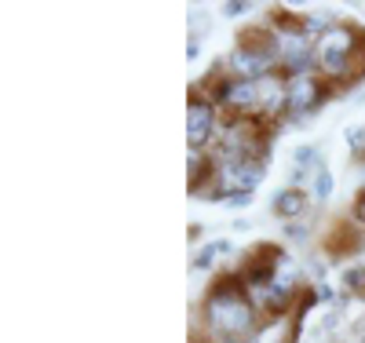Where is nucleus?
I'll use <instances>...</instances> for the list:
<instances>
[{
	"mask_svg": "<svg viewBox=\"0 0 365 343\" xmlns=\"http://www.w3.org/2000/svg\"><path fill=\"white\" fill-rule=\"evenodd\" d=\"M307 190H311L314 201H329V198H332V175H329V168H318V172H314V179H311Z\"/></svg>",
	"mask_w": 365,
	"mask_h": 343,
	"instance_id": "1a4fd4ad",
	"label": "nucleus"
},
{
	"mask_svg": "<svg viewBox=\"0 0 365 343\" xmlns=\"http://www.w3.org/2000/svg\"><path fill=\"white\" fill-rule=\"evenodd\" d=\"M322 248L329 260H347V256H358L365 248V227L354 220H332L325 237H322Z\"/></svg>",
	"mask_w": 365,
	"mask_h": 343,
	"instance_id": "423d86ee",
	"label": "nucleus"
},
{
	"mask_svg": "<svg viewBox=\"0 0 365 343\" xmlns=\"http://www.w3.org/2000/svg\"><path fill=\"white\" fill-rule=\"evenodd\" d=\"M329 91H332V88H329V84H325V77H322V73H314V70H303V73L285 77V103H289V117H296V121L311 117V113L325 103Z\"/></svg>",
	"mask_w": 365,
	"mask_h": 343,
	"instance_id": "20e7f679",
	"label": "nucleus"
},
{
	"mask_svg": "<svg viewBox=\"0 0 365 343\" xmlns=\"http://www.w3.org/2000/svg\"><path fill=\"white\" fill-rule=\"evenodd\" d=\"M220 106L205 99L201 91H190V106H187V143L190 150H205L212 139H220Z\"/></svg>",
	"mask_w": 365,
	"mask_h": 343,
	"instance_id": "39448f33",
	"label": "nucleus"
},
{
	"mask_svg": "<svg viewBox=\"0 0 365 343\" xmlns=\"http://www.w3.org/2000/svg\"><path fill=\"white\" fill-rule=\"evenodd\" d=\"M252 198H256V194H234V198H227L223 205H230V208H245V205H252Z\"/></svg>",
	"mask_w": 365,
	"mask_h": 343,
	"instance_id": "2eb2a0df",
	"label": "nucleus"
},
{
	"mask_svg": "<svg viewBox=\"0 0 365 343\" xmlns=\"http://www.w3.org/2000/svg\"><path fill=\"white\" fill-rule=\"evenodd\" d=\"M227 248H230L227 241H208V245H201V252L194 256V267H197V270H205V267H208L212 260H216V256H223Z\"/></svg>",
	"mask_w": 365,
	"mask_h": 343,
	"instance_id": "9b49d317",
	"label": "nucleus"
},
{
	"mask_svg": "<svg viewBox=\"0 0 365 343\" xmlns=\"http://www.w3.org/2000/svg\"><path fill=\"white\" fill-rule=\"evenodd\" d=\"M292 158H296V179L303 175V172H318L322 165H318V150L314 146H299L296 153H292Z\"/></svg>",
	"mask_w": 365,
	"mask_h": 343,
	"instance_id": "9d476101",
	"label": "nucleus"
},
{
	"mask_svg": "<svg viewBox=\"0 0 365 343\" xmlns=\"http://www.w3.org/2000/svg\"><path fill=\"white\" fill-rule=\"evenodd\" d=\"M314 66L332 91L351 88L365 77V26L336 22L314 41Z\"/></svg>",
	"mask_w": 365,
	"mask_h": 343,
	"instance_id": "f03ea898",
	"label": "nucleus"
},
{
	"mask_svg": "<svg viewBox=\"0 0 365 343\" xmlns=\"http://www.w3.org/2000/svg\"><path fill=\"white\" fill-rule=\"evenodd\" d=\"M263 325L267 322L256 310V303L249 300V292H245V285H241L237 274L220 277V282L208 289V296L201 303V332L205 336H223V339H234V343H252Z\"/></svg>",
	"mask_w": 365,
	"mask_h": 343,
	"instance_id": "f257e3e1",
	"label": "nucleus"
},
{
	"mask_svg": "<svg viewBox=\"0 0 365 343\" xmlns=\"http://www.w3.org/2000/svg\"><path fill=\"white\" fill-rule=\"evenodd\" d=\"M227 19H237V15H245V11H252V4H249V0H230V4H223L220 8Z\"/></svg>",
	"mask_w": 365,
	"mask_h": 343,
	"instance_id": "ddd939ff",
	"label": "nucleus"
},
{
	"mask_svg": "<svg viewBox=\"0 0 365 343\" xmlns=\"http://www.w3.org/2000/svg\"><path fill=\"white\" fill-rule=\"evenodd\" d=\"M267 121L263 117H227L220 128L216 161H267Z\"/></svg>",
	"mask_w": 365,
	"mask_h": 343,
	"instance_id": "7ed1b4c3",
	"label": "nucleus"
},
{
	"mask_svg": "<svg viewBox=\"0 0 365 343\" xmlns=\"http://www.w3.org/2000/svg\"><path fill=\"white\" fill-rule=\"evenodd\" d=\"M307 205H311V198L303 186H285V190L274 194V212H278L282 220H299V215L307 212Z\"/></svg>",
	"mask_w": 365,
	"mask_h": 343,
	"instance_id": "0eeeda50",
	"label": "nucleus"
},
{
	"mask_svg": "<svg viewBox=\"0 0 365 343\" xmlns=\"http://www.w3.org/2000/svg\"><path fill=\"white\" fill-rule=\"evenodd\" d=\"M190 26L197 29V34H205V26H208V15H205L201 8H194V11H190Z\"/></svg>",
	"mask_w": 365,
	"mask_h": 343,
	"instance_id": "4468645a",
	"label": "nucleus"
},
{
	"mask_svg": "<svg viewBox=\"0 0 365 343\" xmlns=\"http://www.w3.org/2000/svg\"><path fill=\"white\" fill-rule=\"evenodd\" d=\"M340 285H344V292H347V296H365V263L347 267V270H344V277H340Z\"/></svg>",
	"mask_w": 365,
	"mask_h": 343,
	"instance_id": "6e6552de",
	"label": "nucleus"
},
{
	"mask_svg": "<svg viewBox=\"0 0 365 343\" xmlns=\"http://www.w3.org/2000/svg\"><path fill=\"white\" fill-rule=\"evenodd\" d=\"M347 146L358 161H365V124H354V128H347Z\"/></svg>",
	"mask_w": 365,
	"mask_h": 343,
	"instance_id": "f8f14e48",
	"label": "nucleus"
},
{
	"mask_svg": "<svg viewBox=\"0 0 365 343\" xmlns=\"http://www.w3.org/2000/svg\"><path fill=\"white\" fill-rule=\"evenodd\" d=\"M194 343H205V336H201V339H194Z\"/></svg>",
	"mask_w": 365,
	"mask_h": 343,
	"instance_id": "6ab92c4d",
	"label": "nucleus"
},
{
	"mask_svg": "<svg viewBox=\"0 0 365 343\" xmlns=\"http://www.w3.org/2000/svg\"><path fill=\"white\" fill-rule=\"evenodd\" d=\"M197 51H201V44H197V37L187 44V58H197Z\"/></svg>",
	"mask_w": 365,
	"mask_h": 343,
	"instance_id": "f3484780",
	"label": "nucleus"
},
{
	"mask_svg": "<svg viewBox=\"0 0 365 343\" xmlns=\"http://www.w3.org/2000/svg\"><path fill=\"white\" fill-rule=\"evenodd\" d=\"M205 343H234V339H223V336H205Z\"/></svg>",
	"mask_w": 365,
	"mask_h": 343,
	"instance_id": "a211bd4d",
	"label": "nucleus"
},
{
	"mask_svg": "<svg viewBox=\"0 0 365 343\" xmlns=\"http://www.w3.org/2000/svg\"><path fill=\"white\" fill-rule=\"evenodd\" d=\"M354 220L365 227V190H361V194H358V201H354Z\"/></svg>",
	"mask_w": 365,
	"mask_h": 343,
	"instance_id": "dca6fc26",
	"label": "nucleus"
}]
</instances>
